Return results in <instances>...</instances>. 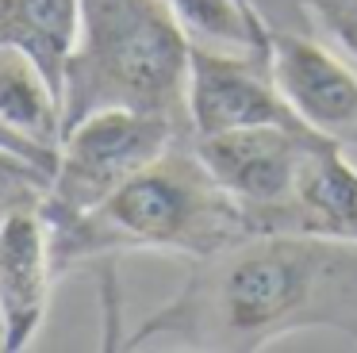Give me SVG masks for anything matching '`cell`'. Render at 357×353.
I'll return each instance as SVG.
<instances>
[{"instance_id": "1", "label": "cell", "mask_w": 357, "mask_h": 353, "mask_svg": "<svg viewBox=\"0 0 357 353\" xmlns=\"http://www.w3.org/2000/svg\"><path fill=\"white\" fill-rule=\"evenodd\" d=\"M296 330H338L357 342V242L254 230L192 261L185 288L119 345L250 353Z\"/></svg>"}, {"instance_id": "2", "label": "cell", "mask_w": 357, "mask_h": 353, "mask_svg": "<svg viewBox=\"0 0 357 353\" xmlns=\"http://www.w3.org/2000/svg\"><path fill=\"white\" fill-rule=\"evenodd\" d=\"M47 223L58 273L135 250L200 261L254 234L246 207L204 169L192 135L173 142L93 211Z\"/></svg>"}, {"instance_id": "3", "label": "cell", "mask_w": 357, "mask_h": 353, "mask_svg": "<svg viewBox=\"0 0 357 353\" xmlns=\"http://www.w3.org/2000/svg\"><path fill=\"white\" fill-rule=\"evenodd\" d=\"M192 43L165 0H81L62 81V130L100 107H139L188 123Z\"/></svg>"}, {"instance_id": "4", "label": "cell", "mask_w": 357, "mask_h": 353, "mask_svg": "<svg viewBox=\"0 0 357 353\" xmlns=\"http://www.w3.org/2000/svg\"><path fill=\"white\" fill-rule=\"evenodd\" d=\"M185 135H192L188 123L162 112H139V107L89 112L58 138L54 173L43 192V215L70 219L93 211Z\"/></svg>"}, {"instance_id": "5", "label": "cell", "mask_w": 357, "mask_h": 353, "mask_svg": "<svg viewBox=\"0 0 357 353\" xmlns=\"http://www.w3.org/2000/svg\"><path fill=\"white\" fill-rule=\"evenodd\" d=\"M323 142L331 138L292 123H257L192 138L204 169L246 207L254 230H280L296 176Z\"/></svg>"}, {"instance_id": "6", "label": "cell", "mask_w": 357, "mask_h": 353, "mask_svg": "<svg viewBox=\"0 0 357 353\" xmlns=\"http://www.w3.org/2000/svg\"><path fill=\"white\" fill-rule=\"evenodd\" d=\"M185 112L192 138L219 135V130H234V127H257V123L303 127L296 119V112L284 104L261 54L227 50V46H211V43H192Z\"/></svg>"}, {"instance_id": "7", "label": "cell", "mask_w": 357, "mask_h": 353, "mask_svg": "<svg viewBox=\"0 0 357 353\" xmlns=\"http://www.w3.org/2000/svg\"><path fill=\"white\" fill-rule=\"evenodd\" d=\"M265 66L303 127L357 150V69L319 38L273 27Z\"/></svg>"}, {"instance_id": "8", "label": "cell", "mask_w": 357, "mask_h": 353, "mask_svg": "<svg viewBox=\"0 0 357 353\" xmlns=\"http://www.w3.org/2000/svg\"><path fill=\"white\" fill-rule=\"evenodd\" d=\"M54 273L43 200L12 207L0 219V350L20 353L35 342L50 311Z\"/></svg>"}, {"instance_id": "9", "label": "cell", "mask_w": 357, "mask_h": 353, "mask_svg": "<svg viewBox=\"0 0 357 353\" xmlns=\"http://www.w3.org/2000/svg\"><path fill=\"white\" fill-rule=\"evenodd\" d=\"M280 230L357 242V165L346 158V146L323 142L307 153Z\"/></svg>"}, {"instance_id": "10", "label": "cell", "mask_w": 357, "mask_h": 353, "mask_svg": "<svg viewBox=\"0 0 357 353\" xmlns=\"http://www.w3.org/2000/svg\"><path fill=\"white\" fill-rule=\"evenodd\" d=\"M81 27V0H0V46L24 50L62 92Z\"/></svg>"}, {"instance_id": "11", "label": "cell", "mask_w": 357, "mask_h": 353, "mask_svg": "<svg viewBox=\"0 0 357 353\" xmlns=\"http://www.w3.org/2000/svg\"><path fill=\"white\" fill-rule=\"evenodd\" d=\"M0 119L16 135L58 153L62 138V92L16 46H0Z\"/></svg>"}, {"instance_id": "12", "label": "cell", "mask_w": 357, "mask_h": 353, "mask_svg": "<svg viewBox=\"0 0 357 353\" xmlns=\"http://www.w3.org/2000/svg\"><path fill=\"white\" fill-rule=\"evenodd\" d=\"M165 4L181 15V23L196 43L227 46V50H254L265 58L269 35H261L246 20V12L234 0H165Z\"/></svg>"}, {"instance_id": "13", "label": "cell", "mask_w": 357, "mask_h": 353, "mask_svg": "<svg viewBox=\"0 0 357 353\" xmlns=\"http://www.w3.org/2000/svg\"><path fill=\"white\" fill-rule=\"evenodd\" d=\"M292 4H300L319 23V31L346 58L357 61V0H292Z\"/></svg>"}, {"instance_id": "14", "label": "cell", "mask_w": 357, "mask_h": 353, "mask_svg": "<svg viewBox=\"0 0 357 353\" xmlns=\"http://www.w3.org/2000/svg\"><path fill=\"white\" fill-rule=\"evenodd\" d=\"M0 150H12V153H20V158L35 161V165H43L47 173H54V158H58V153L54 150H43V146H35V142H27V138L16 135L4 119H0Z\"/></svg>"}, {"instance_id": "15", "label": "cell", "mask_w": 357, "mask_h": 353, "mask_svg": "<svg viewBox=\"0 0 357 353\" xmlns=\"http://www.w3.org/2000/svg\"><path fill=\"white\" fill-rule=\"evenodd\" d=\"M234 4H238V8H242V12H246V20H250V23H254V27H257V31H261V35H273V23H269V20H265V8H261V4H257V0H234Z\"/></svg>"}, {"instance_id": "16", "label": "cell", "mask_w": 357, "mask_h": 353, "mask_svg": "<svg viewBox=\"0 0 357 353\" xmlns=\"http://www.w3.org/2000/svg\"><path fill=\"white\" fill-rule=\"evenodd\" d=\"M20 204H31V200H4V196H0V219H4L12 207H20Z\"/></svg>"}]
</instances>
